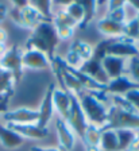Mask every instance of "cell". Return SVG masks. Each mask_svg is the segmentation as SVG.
<instances>
[{"label": "cell", "instance_id": "f1b7e54d", "mask_svg": "<svg viewBox=\"0 0 139 151\" xmlns=\"http://www.w3.org/2000/svg\"><path fill=\"white\" fill-rule=\"evenodd\" d=\"M123 97L126 99V100L135 108L136 112L139 113V89H133V91L127 92Z\"/></svg>", "mask_w": 139, "mask_h": 151}, {"label": "cell", "instance_id": "1f68e13d", "mask_svg": "<svg viewBox=\"0 0 139 151\" xmlns=\"http://www.w3.org/2000/svg\"><path fill=\"white\" fill-rule=\"evenodd\" d=\"M30 151H65L61 147H38V146H34V147L30 148Z\"/></svg>", "mask_w": 139, "mask_h": 151}, {"label": "cell", "instance_id": "836d02e7", "mask_svg": "<svg viewBox=\"0 0 139 151\" xmlns=\"http://www.w3.org/2000/svg\"><path fill=\"white\" fill-rule=\"evenodd\" d=\"M8 101H10V99H3V100H0V115H3L4 112L8 111Z\"/></svg>", "mask_w": 139, "mask_h": 151}, {"label": "cell", "instance_id": "4316f807", "mask_svg": "<svg viewBox=\"0 0 139 151\" xmlns=\"http://www.w3.org/2000/svg\"><path fill=\"white\" fill-rule=\"evenodd\" d=\"M54 27H55V31H57V35L60 38V41H68L73 37L74 34V28L69 27V26H63V24H55L53 23Z\"/></svg>", "mask_w": 139, "mask_h": 151}, {"label": "cell", "instance_id": "7c38bea8", "mask_svg": "<svg viewBox=\"0 0 139 151\" xmlns=\"http://www.w3.org/2000/svg\"><path fill=\"white\" fill-rule=\"evenodd\" d=\"M126 61L127 60L120 58V57L105 55L101 61V65H103V69H104L108 78L114 80L117 77H122L124 70H126Z\"/></svg>", "mask_w": 139, "mask_h": 151}, {"label": "cell", "instance_id": "d590c367", "mask_svg": "<svg viewBox=\"0 0 139 151\" xmlns=\"http://www.w3.org/2000/svg\"><path fill=\"white\" fill-rule=\"evenodd\" d=\"M6 51H7V46L4 43H0V58L6 54Z\"/></svg>", "mask_w": 139, "mask_h": 151}, {"label": "cell", "instance_id": "9a60e30c", "mask_svg": "<svg viewBox=\"0 0 139 151\" xmlns=\"http://www.w3.org/2000/svg\"><path fill=\"white\" fill-rule=\"evenodd\" d=\"M24 143V138L11 129L10 127L4 126L1 120H0V145L7 150H15V148L20 147Z\"/></svg>", "mask_w": 139, "mask_h": 151}, {"label": "cell", "instance_id": "e575fe53", "mask_svg": "<svg viewBox=\"0 0 139 151\" xmlns=\"http://www.w3.org/2000/svg\"><path fill=\"white\" fill-rule=\"evenodd\" d=\"M7 38H8V35H7V31L4 30L3 27H0V43H4V45H6Z\"/></svg>", "mask_w": 139, "mask_h": 151}, {"label": "cell", "instance_id": "e0dca14e", "mask_svg": "<svg viewBox=\"0 0 139 151\" xmlns=\"http://www.w3.org/2000/svg\"><path fill=\"white\" fill-rule=\"evenodd\" d=\"M53 104H54V111H57L61 119L66 122L68 116H69V108H70L69 92H65L62 89L55 88L53 94Z\"/></svg>", "mask_w": 139, "mask_h": 151}, {"label": "cell", "instance_id": "484cf974", "mask_svg": "<svg viewBox=\"0 0 139 151\" xmlns=\"http://www.w3.org/2000/svg\"><path fill=\"white\" fill-rule=\"evenodd\" d=\"M127 70H128V74H130L128 78L133 82H135V84H139V55L128 58Z\"/></svg>", "mask_w": 139, "mask_h": 151}, {"label": "cell", "instance_id": "83f0119b", "mask_svg": "<svg viewBox=\"0 0 139 151\" xmlns=\"http://www.w3.org/2000/svg\"><path fill=\"white\" fill-rule=\"evenodd\" d=\"M105 18L117 23H126V9H124V7H119L116 9L108 11Z\"/></svg>", "mask_w": 139, "mask_h": 151}, {"label": "cell", "instance_id": "7a4b0ae2", "mask_svg": "<svg viewBox=\"0 0 139 151\" xmlns=\"http://www.w3.org/2000/svg\"><path fill=\"white\" fill-rule=\"evenodd\" d=\"M101 131L107 129H139V113L130 112L117 105H111L107 112V123L101 127Z\"/></svg>", "mask_w": 139, "mask_h": 151}, {"label": "cell", "instance_id": "74e56055", "mask_svg": "<svg viewBox=\"0 0 139 151\" xmlns=\"http://www.w3.org/2000/svg\"><path fill=\"white\" fill-rule=\"evenodd\" d=\"M136 46H138V50H139V41H138V43H136Z\"/></svg>", "mask_w": 139, "mask_h": 151}, {"label": "cell", "instance_id": "ffe728a7", "mask_svg": "<svg viewBox=\"0 0 139 151\" xmlns=\"http://www.w3.org/2000/svg\"><path fill=\"white\" fill-rule=\"evenodd\" d=\"M100 151H117V138L114 129L101 131L100 138Z\"/></svg>", "mask_w": 139, "mask_h": 151}, {"label": "cell", "instance_id": "8d00e7d4", "mask_svg": "<svg viewBox=\"0 0 139 151\" xmlns=\"http://www.w3.org/2000/svg\"><path fill=\"white\" fill-rule=\"evenodd\" d=\"M1 72H3V68H1V63H0V74H1Z\"/></svg>", "mask_w": 139, "mask_h": 151}, {"label": "cell", "instance_id": "44dd1931", "mask_svg": "<svg viewBox=\"0 0 139 151\" xmlns=\"http://www.w3.org/2000/svg\"><path fill=\"white\" fill-rule=\"evenodd\" d=\"M84 8V18H82L81 23L79 24V28L84 30V28L88 27V24L93 20V18L96 16V11H97V1H80Z\"/></svg>", "mask_w": 139, "mask_h": 151}, {"label": "cell", "instance_id": "6da1fadb", "mask_svg": "<svg viewBox=\"0 0 139 151\" xmlns=\"http://www.w3.org/2000/svg\"><path fill=\"white\" fill-rule=\"evenodd\" d=\"M60 43V38L57 35L53 20H43L32 30L30 38L26 42V50L34 49L46 54L49 61L55 57V49Z\"/></svg>", "mask_w": 139, "mask_h": 151}, {"label": "cell", "instance_id": "9c48e42d", "mask_svg": "<svg viewBox=\"0 0 139 151\" xmlns=\"http://www.w3.org/2000/svg\"><path fill=\"white\" fill-rule=\"evenodd\" d=\"M55 91V84H49L48 89L45 92L43 100L41 103V107L38 109V122H37V126L41 127V128H46L48 124L50 123L51 117L54 115V104H53V94Z\"/></svg>", "mask_w": 139, "mask_h": 151}, {"label": "cell", "instance_id": "7402d4cb", "mask_svg": "<svg viewBox=\"0 0 139 151\" xmlns=\"http://www.w3.org/2000/svg\"><path fill=\"white\" fill-rule=\"evenodd\" d=\"M116 138H117V151H126L130 143L135 138L136 131L133 129H116Z\"/></svg>", "mask_w": 139, "mask_h": 151}, {"label": "cell", "instance_id": "d4e9b609", "mask_svg": "<svg viewBox=\"0 0 139 151\" xmlns=\"http://www.w3.org/2000/svg\"><path fill=\"white\" fill-rule=\"evenodd\" d=\"M123 37L128 38L131 41H139V23L138 19L134 18L124 23V34Z\"/></svg>", "mask_w": 139, "mask_h": 151}, {"label": "cell", "instance_id": "5b68a950", "mask_svg": "<svg viewBox=\"0 0 139 151\" xmlns=\"http://www.w3.org/2000/svg\"><path fill=\"white\" fill-rule=\"evenodd\" d=\"M69 96H70V108H69V116H68L66 124L82 140L89 123L85 117V113H84V111L81 108V104H80L77 94L69 92Z\"/></svg>", "mask_w": 139, "mask_h": 151}, {"label": "cell", "instance_id": "52a82bcc", "mask_svg": "<svg viewBox=\"0 0 139 151\" xmlns=\"http://www.w3.org/2000/svg\"><path fill=\"white\" fill-rule=\"evenodd\" d=\"M107 55L120 57V58L127 60V58H131V57L139 55V50L134 41H131L126 37H119L112 39L111 45L107 49Z\"/></svg>", "mask_w": 139, "mask_h": 151}, {"label": "cell", "instance_id": "3957f363", "mask_svg": "<svg viewBox=\"0 0 139 151\" xmlns=\"http://www.w3.org/2000/svg\"><path fill=\"white\" fill-rule=\"evenodd\" d=\"M11 6H12V8H10L8 15L15 24L20 26L22 28L34 30L41 22L46 20L30 4V1H12Z\"/></svg>", "mask_w": 139, "mask_h": 151}, {"label": "cell", "instance_id": "30bf717a", "mask_svg": "<svg viewBox=\"0 0 139 151\" xmlns=\"http://www.w3.org/2000/svg\"><path fill=\"white\" fill-rule=\"evenodd\" d=\"M22 62H23V68L32 70H45L51 68L48 55L38 50H34V49L23 51Z\"/></svg>", "mask_w": 139, "mask_h": 151}, {"label": "cell", "instance_id": "cb8c5ba5", "mask_svg": "<svg viewBox=\"0 0 139 151\" xmlns=\"http://www.w3.org/2000/svg\"><path fill=\"white\" fill-rule=\"evenodd\" d=\"M32 7H34L38 14L46 20H53V14H51V7H53V3L51 1H48V0H43V1H30Z\"/></svg>", "mask_w": 139, "mask_h": 151}, {"label": "cell", "instance_id": "4fadbf2b", "mask_svg": "<svg viewBox=\"0 0 139 151\" xmlns=\"http://www.w3.org/2000/svg\"><path fill=\"white\" fill-rule=\"evenodd\" d=\"M79 70L82 73H85V74L89 76L91 78H93L95 81L100 82V84H103V85H107L108 81H109V78L107 77L104 69H103L101 62L97 60H95V58H91L89 61L84 62V65H82Z\"/></svg>", "mask_w": 139, "mask_h": 151}, {"label": "cell", "instance_id": "d6986e66", "mask_svg": "<svg viewBox=\"0 0 139 151\" xmlns=\"http://www.w3.org/2000/svg\"><path fill=\"white\" fill-rule=\"evenodd\" d=\"M69 50L73 51V53H76L84 62L89 61L92 58V55H93V47L89 43H86V42L81 41V39H74L70 43Z\"/></svg>", "mask_w": 139, "mask_h": 151}, {"label": "cell", "instance_id": "8fae6325", "mask_svg": "<svg viewBox=\"0 0 139 151\" xmlns=\"http://www.w3.org/2000/svg\"><path fill=\"white\" fill-rule=\"evenodd\" d=\"M133 89H139V84L133 82L128 77L122 76L117 78L109 80L108 84L105 85V93L107 94H114V96H124L127 92L133 91Z\"/></svg>", "mask_w": 139, "mask_h": 151}, {"label": "cell", "instance_id": "277c9868", "mask_svg": "<svg viewBox=\"0 0 139 151\" xmlns=\"http://www.w3.org/2000/svg\"><path fill=\"white\" fill-rule=\"evenodd\" d=\"M77 97L80 100L81 108L85 113V117L88 120L89 124H93L96 127H103L107 123V112L108 108H105L104 103H101L100 100L92 96L89 92H81L77 94Z\"/></svg>", "mask_w": 139, "mask_h": 151}, {"label": "cell", "instance_id": "f546056e", "mask_svg": "<svg viewBox=\"0 0 139 151\" xmlns=\"http://www.w3.org/2000/svg\"><path fill=\"white\" fill-rule=\"evenodd\" d=\"M8 12H10V7H8V3H0V24L3 23V20L7 18V15H8Z\"/></svg>", "mask_w": 139, "mask_h": 151}, {"label": "cell", "instance_id": "4dcf8cb0", "mask_svg": "<svg viewBox=\"0 0 139 151\" xmlns=\"http://www.w3.org/2000/svg\"><path fill=\"white\" fill-rule=\"evenodd\" d=\"M126 151H139V132H136L135 138H134L133 142L130 143V146L127 147Z\"/></svg>", "mask_w": 139, "mask_h": 151}, {"label": "cell", "instance_id": "8992f818", "mask_svg": "<svg viewBox=\"0 0 139 151\" xmlns=\"http://www.w3.org/2000/svg\"><path fill=\"white\" fill-rule=\"evenodd\" d=\"M23 51L18 45H14L10 49H7L6 54L0 58V63L3 70L11 73L14 77L15 84H19V81L23 77V62H22Z\"/></svg>", "mask_w": 139, "mask_h": 151}, {"label": "cell", "instance_id": "2e32d148", "mask_svg": "<svg viewBox=\"0 0 139 151\" xmlns=\"http://www.w3.org/2000/svg\"><path fill=\"white\" fill-rule=\"evenodd\" d=\"M15 132H18L22 138L24 139H42L49 135L48 128H41L35 124H7Z\"/></svg>", "mask_w": 139, "mask_h": 151}, {"label": "cell", "instance_id": "ac0fdd59", "mask_svg": "<svg viewBox=\"0 0 139 151\" xmlns=\"http://www.w3.org/2000/svg\"><path fill=\"white\" fill-rule=\"evenodd\" d=\"M97 30L101 34L107 35L108 38H119L124 34V23H117L114 20H109L107 18L100 19L96 24Z\"/></svg>", "mask_w": 139, "mask_h": 151}, {"label": "cell", "instance_id": "d6a6232c", "mask_svg": "<svg viewBox=\"0 0 139 151\" xmlns=\"http://www.w3.org/2000/svg\"><path fill=\"white\" fill-rule=\"evenodd\" d=\"M126 1H108L107 6H108V11H112V9H116L119 7H124L126 6Z\"/></svg>", "mask_w": 139, "mask_h": 151}, {"label": "cell", "instance_id": "5bb4252c", "mask_svg": "<svg viewBox=\"0 0 139 151\" xmlns=\"http://www.w3.org/2000/svg\"><path fill=\"white\" fill-rule=\"evenodd\" d=\"M55 128H57V135H58V142H60V147L65 151H69L74 146V139L76 135L74 132L70 129V127L66 124L65 120L58 117L55 120Z\"/></svg>", "mask_w": 139, "mask_h": 151}, {"label": "cell", "instance_id": "603a6c76", "mask_svg": "<svg viewBox=\"0 0 139 151\" xmlns=\"http://www.w3.org/2000/svg\"><path fill=\"white\" fill-rule=\"evenodd\" d=\"M65 11H66V14L77 23V24L81 23L82 18H84V8H82L80 1H70V3H68Z\"/></svg>", "mask_w": 139, "mask_h": 151}, {"label": "cell", "instance_id": "ba28073f", "mask_svg": "<svg viewBox=\"0 0 139 151\" xmlns=\"http://www.w3.org/2000/svg\"><path fill=\"white\" fill-rule=\"evenodd\" d=\"M38 109L30 108H16L12 111H7L1 115L3 122L7 124H35L38 122Z\"/></svg>", "mask_w": 139, "mask_h": 151}]
</instances>
